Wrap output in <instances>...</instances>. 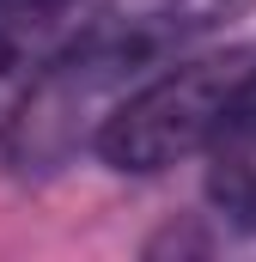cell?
Instances as JSON below:
<instances>
[{
	"instance_id": "7a4b0ae2",
	"label": "cell",
	"mask_w": 256,
	"mask_h": 262,
	"mask_svg": "<svg viewBox=\"0 0 256 262\" xmlns=\"http://www.w3.org/2000/svg\"><path fill=\"white\" fill-rule=\"evenodd\" d=\"M244 134H256V37L177 55L159 73H146L104 116V128L92 134V152L110 171L153 177L201 152L214 159Z\"/></svg>"
},
{
	"instance_id": "277c9868",
	"label": "cell",
	"mask_w": 256,
	"mask_h": 262,
	"mask_svg": "<svg viewBox=\"0 0 256 262\" xmlns=\"http://www.w3.org/2000/svg\"><path fill=\"white\" fill-rule=\"evenodd\" d=\"M207 201L232 220V226H250L256 232V134L232 140L214 152L207 165Z\"/></svg>"
},
{
	"instance_id": "3957f363",
	"label": "cell",
	"mask_w": 256,
	"mask_h": 262,
	"mask_svg": "<svg viewBox=\"0 0 256 262\" xmlns=\"http://www.w3.org/2000/svg\"><path fill=\"white\" fill-rule=\"evenodd\" d=\"M104 0H0V140L25 98L73 55V43L92 31Z\"/></svg>"
},
{
	"instance_id": "6da1fadb",
	"label": "cell",
	"mask_w": 256,
	"mask_h": 262,
	"mask_svg": "<svg viewBox=\"0 0 256 262\" xmlns=\"http://www.w3.org/2000/svg\"><path fill=\"white\" fill-rule=\"evenodd\" d=\"M250 6L256 0H104V12L73 43V55L55 61V73L25 98V110L12 116L0 146L25 171L67 159L79 140L104 128V116L146 73L189 55L201 37L226 31Z\"/></svg>"
}]
</instances>
